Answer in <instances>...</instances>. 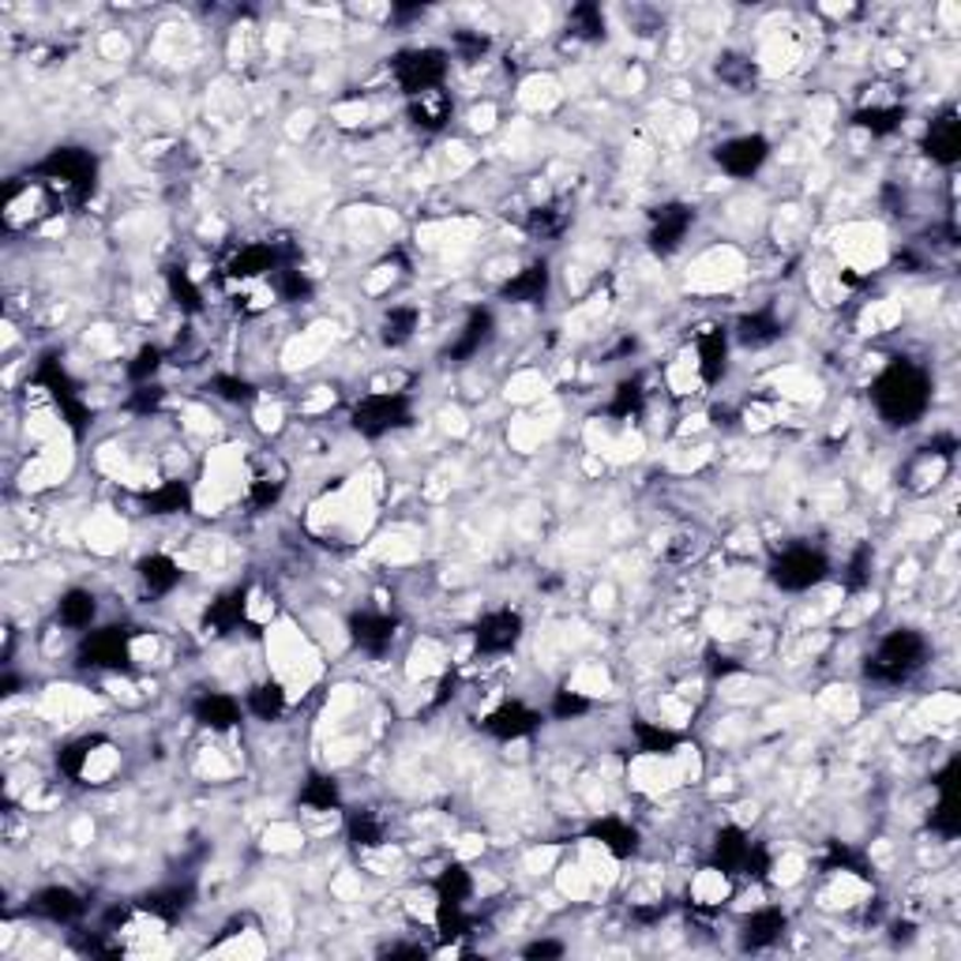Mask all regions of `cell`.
I'll use <instances>...</instances> for the list:
<instances>
[{
	"label": "cell",
	"instance_id": "1",
	"mask_svg": "<svg viewBox=\"0 0 961 961\" xmlns=\"http://www.w3.org/2000/svg\"><path fill=\"white\" fill-rule=\"evenodd\" d=\"M376 515V492L365 478L342 481L308 511V530L328 545H357Z\"/></svg>",
	"mask_w": 961,
	"mask_h": 961
},
{
	"label": "cell",
	"instance_id": "2",
	"mask_svg": "<svg viewBox=\"0 0 961 961\" xmlns=\"http://www.w3.org/2000/svg\"><path fill=\"white\" fill-rule=\"evenodd\" d=\"M263 647H267L271 676L286 687L289 702H297L308 687L320 680V650L294 620L267 623L263 628Z\"/></svg>",
	"mask_w": 961,
	"mask_h": 961
},
{
	"label": "cell",
	"instance_id": "3",
	"mask_svg": "<svg viewBox=\"0 0 961 961\" xmlns=\"http://www.w3.org/2000/svg\"><path fill=\"white\" fill-rule=\"evenodd\" d=\"M890 244L883 226L876 222H849L834 237V260H837V282L842 286H857L860 278L876 275L886 263Z\"/></svg>",
	"mask_w": 961,
	"mask_h": 961
},
{
	"label": "cell",
	"instance_id": "4",
	"mask_svg": "<svg viewBox=\"0 0 961 961\" xmlns=\"http://www.w3.org/2000/svg\"><path fill=\"white\" fill-rule=\"evenodd\" d=\"M876 405L886 421L894 425H909L924 413L928 405V380H924L920 368L913 365H890L883 376L876 380Z\"/></svg>",
	"mask_w": 961,
	"mask_h": 961
},
{
	"label": "cell",
	"instance_id": "5",
	"mask_svg": "<svg viewBox=\"0 0 961 961\" xmlns=\"http://www.w3.org/2000/svg\"><path fill=\"white\" fill-rule=\"evenodd\" d=\"M924 657H928V642L909 628H897V631H890L886 639L879 642L876 654H871L868 676L886 680V684H902L924 665Z\"/></svg>",
	"mask_w": 961,
	"mask_h": 961
},
{
	"label": "cell",
	"instance_id": "6",
	"mask_svg": "<svg viewBox=\"0 0 961 961\" xmlns=\"http://www.w3.org/2000/svg\"><path fill=\"white\" fill-rule=\"evenodd\" d=\"M744 271L747 263L736 244H713L702 255H695V263L687 267V289H695V294H729L744 282Z\"/></svg>",
	"mask_w": 961,
	"mask_h": 961
},
{
	"label": "cell",
	"instance_id": "7",
	"mask_svg": "<svg viewBox=\"0 0 961 961\" xmlns=\"http://www.w3.org/2000/svg\"><path fill=\"white\" fill-rule=\"evenodd\" d=\"M770 579L778 582L781 590L800 594V590H811L826 579V557L811 549V545H792V549H785L781 557L770 563Z\"/></svg>",
	"mask_w": 961,
	"mask_h": 961
},
{
	"label": "cell",
	"instance_id": "8",
	"mask_svg": "<svg viewBox=\"0 0 961 961\" xmlns=\"http://www.w3.org/2000/svg\"><path fill=\"white\" fill-rule=\"evenodd\" d=\"M405 417V399L402 394H376L368 391L361 405L354 410V428L365 432V436H387L402 425Z\"/></svg>",
	"mask_w": 961,
	"mask_h": 961
},
{
	"label": "cell",
	"instance_id": "9",
	"mask_svg": "<svg viewBox=\"0 0 961 961\" xmlns=\"http://www.w3.org/2000/svg\"><path fill=\"white\" fill-rule=\"evenodd\" d=\"M518 639H523V616L511 608L484 613L473 628V650H481V654H507Z\"/></svg>",
	"mask_w": 961,
	"mask_h": 961
},
{
	"label": "cell",
	"instance_id": "10",
	"mask_svg": "<svg viewBox=\"0 0 961 961\" xmlns=\"http://www.w3.org/2000/svg\"><path fill=\"white\" fill-rule=\"evenodd\" d=\"M42 718L46 721H57V725H76V721H83L87 713L94 710V695L83 691V687H72V684H53L42 691V702H38Z\"/></svg>",
	"mask_w": 961,
	"mask_h": 961
},
{
	"label": "cell",
	"instance_id": "11",
	"mask_svg": "<svg viewBox=\"0 0 961 961\" xmlns=\"http://www.w3.org/2000/svg\"><path fill=\"white\" fill-rule=\"evenodd\" d=\"M766 158H770V144L763 136H733L718 147V165L729 178H752L763 170Z\"/></svg>",
	"mask_w": 961,
	"mask_h": 961
},
{
	"label": "cell",
	"instance_id": "12",
	"mask_svg": "<svg viewBox=\"0 0 961 961\" xmlns=\"http://www.w3.org/2000/svg\"><path fill=\"white\" fill-rule=\"evenodd\" d=\"M691 354H695V361H699L702 387H713V384L721 380V376H725V368H729V331L718 328V323L702 328L691 339Z\"/></svg>",
	"mask_w": 961,
	"mask_h": 961
},
{
	"label": "cell",
	"instance_id": "13",
	"mask_svg": "<svg viewBox=\"0 0 961 961\" xmlns=\"http://www.w3.org/2000/svg\"><path fill=\"white\" fill-rule=\"evenodd\" d=\"M83 541H87V549L99 552V557H113V552L125 549L128 523L113 507H99V511H91V515H87Z\"/></svg>",
	"mask_w": 961,
	"mask_h": 961
},
{
	"label": "cell",
	"instance_id": "14",
	"mask_svg": "<svg viewBox=\"0 0 961 961\" xmlns=\"http://www.w3.org/2000/svg\"><path fill=\"white\" fill-rule=\"evenodd\" d=\"M26 909H31L34 916H42V920H49V924H68V920H76V916L87 909V902L76 894L72 886L53 883V886L34 890V897H31V905H26Z\"/></svg>",
	"mask_w": 961,
	"mask_h": 961
},
{
	"label": "cell",
	"instance_id": "15",
	"mask_svg": "<svg viewBox=\"0 0 961 961\" xmlns=\"http://www.w3.org/2000/svg\"><path fill=\"white\" fill-rule=\"evenodd\" d=\"M350 639H354L361 650H368V654H384V650H391V642H394L391 613H384V608L354 613V620H350Z\"/></svg>",
	"mask_w": 961,
	"mask_h": 961
},
{
	"label": "cell",
	"instance_id": "16",
	"mask_svg": "<svg viewBox=\"0 0 961 961\" xmlns=\"http://www.w3.org/2000/svg\"><path fill=\"white\" fill-rule=\"evenodd\" d=\"M537 713L526 707V702H515V699H507V702H500L496 710H489L484 713V729H489L492 736H500V740H523V736H530L534 729H537Z\"/></svg>",
	"mask_w": 961,
	"mask_h": 961
},
{
	"label": "cell",
	"instance_id": "17",
	"mask_svg": "<svg viewBox=\"0 0 961 961\" xmlns=\"http://www.w3.org/2000/svg\"><path fill=\"white\" fill-rule=\"evenodd\" d=\"M447 661H451V654H447L444 642L436 639H417L410 647V657H405V676H410L413 684H428V680H439V676L447 673Z\"/></svg>",
	"mask_w": 961,
	"mask_h": 961
},
{
	"label": "cell",
	"instance_id": "18",
	"mask_svg": "<svg viewBox=\"0 0 961 961\" xmlns=\"http://www.w3.org/2000/svg\"><path fill=\"white\" fill-rule=\"evenodd\" d=\"M785 928H789V920H785L781 909H774V905H752V916L744 920V928H740V939H744V947L752 950H763V947H774Z\"/></svg>",
	"mask_w": 961,
	"mask_h": 961
},
{
	"label": "cell",
	"instance_id": "19",
	"mask_svg": "<svg viewBox=\"0 0 961 961\" xmlns=\"http://www.w3.org/2000/svg\"><path fill=\"white\" fill-rule=\"evenodd\" d=\"M192 713H196V721L207 725L210 733H229V729H237V721H241V702L226 691H203Z\"/></svg>",
	"mask_w": 961,
	"mask_h": 961
},
{
	"label": "cell",
	"instance_id": "20",
	"mask_svg": "<svg viewBox=\"0 0 961 961\" xmlns=\"http://www.w3.org/2000/svg\"><path fill=\"white\" fill-rule=\"evenodd\" d=\"M733 897V876L725 868H702L691 879V905L695 909H721Z\"/></svg>",
	"mask_w": 961,
	"mask_h": 961
},
{
	"label": "cell",
	"instance_id": "21",
	"mask_svg": "<svg viewBox=\"0 0 961 961\" xmlns=\"http://www.w3.org/2000/svg\"><path fill=\"white\" fill-rule=\"evenodd\" d=\"M928 155L936 158L939 165H954L958 162V151H961V125H958V113L947 110L942 117L931 121L928 128Z\"/></svg>",
	"mask_w": 961,
	"mask_h": 961
},
{
	"label": "cell",
	"instance_id": "22",
	"mask_svg": "<svg viewBox=\"0 0 961 961\" xmlns=\"http://www.w3.org/2000/svg\"><path fill=\"white\" fill-rule=\"evenodd\" d=\"M563 102V87L557 76L549 72H534L530 79H523L518 87V105L530 113H552Z\"/></svg>",
	"mask_w": 961,
	"mask_h": 961
},
{
	"label": "cell",
	"instance_id": "23",
	"mask_svg": "<svg viewBox=\"0 0 961 961\" xmlns=\"http://www.w3.org/2000/svg\"><path fill=\"white\" fill-rule=\"evenodd\" d=\"M181 560H173L170 552H151L139 560V579L151 594H173L181 586Z\"/></svg>",
	"mask_w": 961,
	"mask_h": 961
},
{
	"label": "cell",
	"instance_id": "24",
	"mask_svg": "<svg viewBox=\"0 0 961 961\" xmlns=\"http://www.w3.org/2000/svg\"><path fill=\"white\" fill-rule=\"evenodd\" d=\"M94 616H99V602H94V594H91V590H83V586L68 590V594L57 602V623H60V628H65V631H83V628H91Z\"/></svg>",
	"mask_w": 961,
	"mask_h": 961
},
{
	"label": "cell",
	"instance_id": "25",
	"mask_svg": "<svg viewBox=\"0 0 961 961\" xmlns=\"http://www.w3.org/2000/svg\"><path fill=\"white\" fill-rule=\"evenodd\" d=\"M590 837L594 842H602L613 857L628 860L634 849H639V834H634V826L628 823V819H616V815H605L594 823V831H590Z\"/></svg>",
	"mask_w": 961,
	"mask_h": 961
},
{
	"label": "cell",
	"instance_id": "26",
	"mask_svg": "<svg viewBox=\"0 0 961 961\" xmlns=\"http://www.w3.org/2000/svg\"><path fill=\"white\" fill-rule=\"evenodd\" d=\"M545 289H549V267H545V263H530V267L515 271V275L504 282V297L511 305L541 301Z\"/></svg>",
	"mask_w": 961,
	"mask_h": 961
},
{
	"label": "cell",
	"instance_id": "27",
	"mask_svg": "<svg viewBox=\"0 0 961 961\" xmlns=\"http://www.w3.org/2000/svg\"><path fill=\"white\" fill-rule=\"evenodd\" d=\"M778 339H781V320L770 312V308H755V312L740 316L736 342H744V346H752V350H763Z\"/></svg>",
	"mask_w": 961,
	"mask_h": 961
},
{
	"label": "cell",
	"instance_id": "28",
	"mask_svg": "<svg viewBox=\"0 0 961 961\" xmlns=\"http://www.w3.org/2000/svg\"><path fill=\"white\" fill-rule=\"evenodd\" d=\"M410 117L417 121L421 128H444L451 121V99L444 91H425L410 99Z\"/></svg>",
	"mask_w": 961,
	"mask_h": 961
},
{
	"label": "cell",
	"instance_id": "29",
	"mask_svg": "<svg viewBox=\"0 0 961 961\" xmlns=\"http://www.w3.org/2000/svg\"><path fill=\"white\" fill-rule=\"evenodd\" d=\"M421 328V312L413 305H394L391 312L384 316V342L387 346H402V342L413 339V331Z\"/></svg>",
	"mask_w": 961,
	"mask_h": 961
},
{
	"label": "cell",
	"instance_id": "30",
	"mask_svg": "<svg viewBox=\"0 0 961 961\" xmlns=\"http://www.w3.org/2000/svg\"><path fill=\"white\" fill-rule=\"evenodd\" d=\"M605 687H608V668L597 665V661H582L575 673L568 676V691L586 695L590 702H594L597 695H605Z\"/></svg>",
	"mask_w": 961,
	"mask_h": 961
},
{
	"label": "cell",
	"instance_id": "31",
	"mask_svg": "<svg viewBox=\"0 0 961 961\" xmlns=\"http://www.w3.org/2000/svg\"><path fill=\"white\" fill-rule=\"evenodd\" d=\"M902 323V305L897 301H871L860 312V331L863 334H886Z\"/></svg>",
	"mask_w": 961,
	"mask_h": 961
},
{
	"label": "cell",
	"instance_id": "32",
	"mask_svg": "<svg viewBox=\"0 0 961 961\" xmlns=\"http://www.w3.org/2000/svg\"><path fill=\"white\" fill-rule=\"evenodd\" d=\"M541 394H545V380H541V373H534V368H523V373H515L507 380V399L518 402V405L541 399Z\"/></svg>",
	"mask_w": 961,
	"mask_h": 961
},
{
	"label": "cell",
	"instance_id": "33",
	"mask_svg": "<svg viewBox=\"0 0 961 961\" xmlns=\"http://www.w3.org/2000/svg\"><path fill=\"white\" fill-rule=\"evenodd\" d=\"M301 845H305V834L297 831L294 823H271L267 834H263V849L271 853H294L301 849Z\"/></svg>",
	"mask_w": 961,
	"mask_h": 961
},
{
	"label": "cell",
	"instance_id": "34",
	"mask_svg": "<svg viewBox=\"0 0 961 961\" xmlns=\"http://www.w3.org/2000/svg\"><path fill=\"white\" fill-rule=\"evenodd\" d=\"M804 857H797V853H785L781 860L770 863V883L774 886H797L800 879H804Z\"/></svg>",
	"mask_w": 961,
	"mask_h": 961
},
{
	"label": "cell",
	"instance_id": "35",
	"mask_svg": "<svg viewBox=\"0 0 961 961\" xmlns=\"http://www.w3.org/2000/svg\"><path fill=\"white\" fill-rule=\"evenodd\" d=\"M541 425H537V417H518L515 425H511V444H515V451H534L537 444H541Z\"/></svg>",
	"mask_w": 961,
	"mask_h": 961
},
{
	"label": "cell",
	"instance_id": "36",
	"mask_svg": "<svg viewBox=\"0 0 961 961\" xmlns=\"http://www.w3.org/2000/svg\"><path fill=\"white\" fill-rule=\"evenodd\" d=\"M557 863H560V849L557 845H537V849H530L526 853V871H530V876H549V871H557Z\"/></svg>",
	"mask_w": 961,
	"mask_h": 961
},
{
	"label": "cell",
	"instance_id": "37",
	"mask_svg": "<svg viewBox=\"0 0 961 961\" xmlns=\"http://www.w3.org/2000/svg\"><path fill=\"white\" fill-rule=\"evenodd\" d=\"M282 425H286V410L278 402H263L255 410V428L260 432H282Z\"/></svg>",
	"mask_w": 961,
	"mask_h": 961
},
{
	"label": "cell",
	"instance_id": "38",
	"mask_svg": "<svg viewBox=\"0 0 961 961\" xmlns=\"http://www.w3.org/2000/svg\"><path fill=\"white\" fill-rule=\"evenodd\" d=\"M492 125H496V105H492V102L473 105V110H470V128L473 131H492Z\"/></svg>",
	"mask_w": 961,
	"mask_h": 961
},
{
	"label": "cell",
	"instance_id": "39",
	"mask_svg": "<svg viewBox=\"0 0 961 961\" xmlns=\"http://www.w3.org/2000/svg\"><path fill=\"white\" fill-rule=\"evenodd\" d=\"M439 417H444V432H455V436H462V432L470 428V425H466V417H462V410H444Z\"/></svg>",
	"mask_w": 961,
	"mask_h": 961
},
{
	"label": "cell",
	"instance_id": "40",
	"mask_svg": "<svg viewBox=\"0 0 961 961\" xmlns=\"http://www.w3.org/2000/svg\"><path fill=\"white\" fill-rule=\"evenodd\" d=\"M526 954H530V958H545V954H563V942H534V947H526Z\"/></svg>",
	"mask_w": 961,
	"mask_h": 961
}]
</instances>
